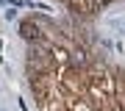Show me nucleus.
<instances>
[{"instance_id":"obj_1","label":"nucleus","mask_w":125,"mask_h":111,"mask_svg":"<svg viewBox=\"0 0 125 111\" xmlns=\"http://www.w3.org/2000/svg\"><path fill=\"white\" fill-rule=\"evenodd\" d=\"M20 33H22V39H28V42H39V28H36L31 20H25L22 25H20Z\"/></svg>"},{"instance_id":"obj_3","label":"nucleus","mask_w":125,"mask_h":111,"mask_svg":"<svg viewBox=\"0 0 125 111\" xmlns=\"http://www.w3.org/2000/svg\"><path fill=\"white\" fill-rule=\"evenodd\" d=\"M0 50H3V42H0Z\"/></svg>"},{"instance_id":"obj_2","label":"nucleus","mask_w":125,"mask_h":111,"mask_svg":"<svg viewBox=\"0 0 125 111\" xmlns=\"http://www.w3.org/2000/svg\"><path fill=\"white\" fill-rule=\"evenodd\" d=\"M70 64L72 67H86V53H83V50H75L72 58H70Z\"/></svg>"}]
</instances>
